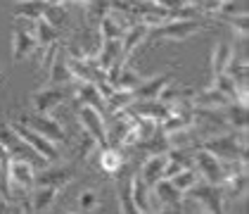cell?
<instances>
[{"label":"cell","instance_id":"1","mask_svg":"<svg viewBox=\"0 0 249 214\" xmlns=\"http://www.w3.org/2000/svg\"><path fill=\"white\" fill-rule=\"evenodd\" d=\"M197 148L207 150L221 162H247V134H237V131L216 134L199 140Z\"/></svg>","mask_w":249,"mask_h":214},{"label":"cell","instance_id":"2","mask_svg":"<svg viewBox=\"0 0 249 214\" xmlns=\"http://www.w3.org/2000/svg\"><path fill=\"white\" fill-rule=\"evenodd\" d=\"M202 29H204V24L197 19V17H195V19H166L150 29L145 43H157V40H176V43H183V40L192 39L195 34H199Z\"/></svg>","mask_w":249,"mask_h":214},{"label":"cell","instance_id":"3","mask_svg":"<svg viewBox=\"0 0 249 214\" xmlns=\"http://www.w3.org/2000/svg\"><path fill=\"white\" fill-rule=\"evenodd\" d=\"M0 145L5 148V153L12 157V159H24V162H29L34 169H45V167H48V162H45L43 157L36 155V153L10 129V124H0Z\"/></svg>","mask_w":249,"mask_h":214},{"label":"cell","instance_id":"4","mask_svg":"<svg viewBox=\"0 0 249 214\" xmlns=\"http://www.w3.org/2000/svg\"><path fill=\"white\" fill-rule=\"evenodd\" d=\"M10 129L17 134V136L36 153L38 157H43L45 162H57L59 159V145H55V143H50L48 138H43L40 134H36L34 129H29L26 124H21V121H10Z\"/></svg>","mask_w":249,"mask_h":214},{"label":"cell","instance_id":"5","mask_svg":"<svg viewBox=\"0 0 249 214\" xmlns=\"http://www.w3.org/2000/svg\"><path fill=\"white\" fill-rule=\"evenodd\" d=\"M17 121L26 124L29 129H34L36 134H40L43 138H48L50 143L55 145H62L67 140V131L64 126L59 124L57 119H53L50 115H38V112H29V115H21Z\"/></svg>","mask_w":249,"mask_h":214},{"label":"cell","instance_id":"6","mask_svg":"<svg viewBox=\"0 0 249 214\" xmlns=\"http://www.w3.org/2000/svg\"><path fill=\"white\" fill-rule=\"evenodd\" d=\"M188 195L199 205V210L204 214H226V197H223L221 186H211V183L199 181Z\"/></svg>","mask_w":249,"mask_h":214},{"label":"cell","instance_id":"7","mask_svg":"<svg viewBox=\"0 0 249 214\" xmlns=\"http://www.w3.org/2000/svg\"><path fill=\"white\" fill-rule=\"evenodd\" d=\"M192 167H195V172L199 174V178H202L204 183H211V186H223V181H226V174H223V162H221V159H216L213 155H209L207 150L197 148V150L192 153Z\"/></svg>","mask_w":249,"mask_h":214},{"label":"cell","instance_id":"8","mask_svg":"<svg viewBox=\"0 0 249 214\" xmlns=\"http://www.w3.org/2000/svg\"><path fill=\"white\" fill-rule=\"evenodd\" d=\"M38 50V43L34 36V21L17 19V26L12 31V62L31 58Z\"/></svg>","mask_w":249,"mask_h":214},{"label":"cell","instance_id":"9","mask_svg":"<svg viewBox=\"0 0 249 214\" xmlns=\"http://www.w3.org/2000/svg\"><path fill=\"white\" fill-rule=\"evenodd\" d=\"M78 124L83 126V134L93 138L100 150L109 148L107 145V119L93 107H78Z\"/></svg>","mask_w":249,"mask_h":214},{"label":"cell","instance_id":"10","mask_svg":"<svg viewBox=\"0 0 249 214\" xmlns=\"http://www.w3.org/2000/svg\"><path fill=\"white\" fill-rule=\"evenodd\" d=\"M64 100H69L67 86H45V88H40V91H36V93L31 96L34 112H38V115H50Z\"/></svg>","mask_w":249,"mask_h":214},{"label":"cell","instance_id":"11","mask_svg":"<svg viewBox=\"0 0 249 214\" xmlns=\"http://www.w3.org/2000/svg\"><path fill=\"white\" fill-rule=\"evenodd\" d=\"M76 178V167L69 164V167H55V169H38L34 176V188L43 186V188H64L67 183H71Z\"/></svg>","mask_w":249,"mask_h":214},{"label":"cell","instance_id":"12","mask_svg":"<svg viewBox=\"0 0 249 214\" xmlns=\"http://www.w3.org/2000/svg\"><path fill=\"white\" fill-rule=\"evenodd\" d=\"M173 81V77L166 74H157V77H147L138 88L133 91V102H150V100H159L161 91Z\"/></svg>","mask_w":249,"mask_h":214},{"label":"cell","instance_id":"13","mask_svg":"<svg viewBox=\"0 0 249 214\" xmlns=\"http://www.w3.org/2000/svg\"><path fill=\"white\" fill-rule=\"evenodd\" d=\"M93 64L107 77V72L114 67V64H126L121 58V40H102L100 48H97Z\"/></svg>","mask_w":249,"mask_h":214},{"label":"cell","instance_id":"14","mask_svg":"<svg viewBox=\"0 0 249 214\" xmlns=\"http://www.w3.org/2000/svg\"><path fill=\"white\" fill-rule=\"evenodd\" d=\"M150 191H152L154 210H176V207H180V200H183V195L173 188L169 178H161V181H157Z\"/></svg>","mask_w":249,"mask_h":214},{"label":"cell","instance_id":"15","mask_svg":"<svg viewBox=\"0 0 249 214\" xmlns=\"http://www.w3.org/2000/svg\"><path fill=\"white\" fill-rule=\"evenodd\" d=\"M128 26H131V24H128V19H126L124 15H119V12H109V15H105L102 19L97 21V34H100V40H121L124 31H126Z\"/></svg>","mask_w":249,"mask_h":214},{"label":"cell","instance_id":"16","mask_svg":"<svg viewBox=\"0 0 249 214\" xmlns=\"http://www.w3.org/2000/svg\"><path fill=\"white\" fill-rule=\"evenodd\" d=\"M71 83H74V97L78 100L81 107H93L100 115H107L105 100L95 88V83H86V81H71Z\"/></svg>","mask_w":249,"mask_h":214},{"label":"cell","instance_id":"17","mask_svg":"<svg viewBox=\"0 0 249 214\" xmlns=\"http://www.w3.org/2000/svg\"><path fill=\"white\" fill-rule=\"evenodd\" d=\"M128 115L133 117H145V119H152L157 124H161L164 119L171 115V107L161 100H150V102H133L131 107H126Z\"/></svg>","mask_w":249,"mask_h":214},{"label":"cell","instance_id":"18","mask_svg":"<svg viewBox=\"0 0 249 214\" xmlns=\"http://www.w3.org/2000/svg\"><path fill=\"white\" fill-rule=\"evenodd\" d=\"M147 34H150V26H145V24H131L124 31V36H121V58H124V62H128V58L147 40Z\"/></svg>","mask_w":249,"mask_h":214},{"label":"cell","instance_id":"19","mask_svg":"<svg viewBox=\"0 0 249 214\" xmlns=\"http://www.w3.org/2000/svg\"><path fill=\"white\" fill-rule=\"evenodd\" d=\"M226 74L230 77V81L237 86V93H240V102H247V96H249V62L245 58H232L226 69Z\"/></svg>","mask_w":249,"mask_h":214},{"label":"cell","instance_id":"20","mask_svg":"<svg viewBox=\"0 0 249 214\" xmlns=\"http://www.w3.org/2000/svg\"><path fill=\"white\" fill-rule=\"evenodd\" d=\"M164 169H166V153H164V155H150L142 162L138 176H140V181H142L147 188H152L157 181L164 178Z\"/></svg>","mask_w":249,"mask_h":214},{"label":"cell","instance_id":"21","mask_svg":"<svg viewBox=\"0 0 249 214\" xmlns=\"http://www.w3.org/2000/svg\"><path fill=\"white\" fill-rule=\"evenodd\" d=\"M221 115L230 131L247 134V102H228L226 107H221Z\"/></svg>","mask_w":249,"mask_h":214},{"label":"cell","instance_id":"22","mask_svg":"<svg viewBox=\"0 0 249 214\" xmlns=\"http://www.w3.org/2000/svg\"><path fill=\"white\" fill-rule=\"evenodd\" d=\"M34 176L36 169L24 159H10V186H17L24 191H34Z\"/></svg>","mask_w":249,"mask_h":214},{"label":"cell","instance_id":"23","mask_svg":"<svg viewBox=\"0 0 249 214\" xmlns=\"http://www.w3.org/2000/svg\"><path fill=\"white\" fill-rule=\"evenodd\" d=\"M48 78H50V86H69L74 81L71 74H69V67H67V48L59 45L57 55H55L50 69H48Z\"/></svg>","mask_w":249,"mask_h":214},{"label":"cell","instance_id":"24","mask_svg":"<svg viewBox=\"0 0 249 214\" xmlns=\"http://www.w3.org/2000/svg\"><path fill=\"white\" fill-rule=\"evenodd\" d=\"M57 188H43V186H36L34 191H31V212L34 214H48L53 207H55V202H57Z\"/></svg>","mask_w":249,"mask_h":214},{"label":"cell","instance_id":"25","mask_svg":"<svg viewBox=\"0 0 249 214\" xmlns=\"http://www.w3.org/2000/svg\"><path fill=\"white\" fill-rule=\"evenodd\" d=\"M131 197H133V205L138 207L140 214H150L154 212V202H152V191L140 181V176L135 174L131 178Z\"/></svg>","mask_w":249,"mask_h":214},{"label":"cell","instance_id":"26","mask_svg":"<svg viewBox=\"0 0 249 214\" xmlns=\"http://www.w3.org/2000/svg\"><path fill=\"white\" fill-rule=\"evenodd\" d=\"M192 167V153H188L185 148H171L166 153V169H164V178H171L183 169Z\"/></svg>","mask_w":249,"mask_h":214},{"label":"cell","instance_id":"27","mask_svg":"<svg viewBox=\"0 0 249 214\" xmlns=\"http://www.w3.org/2000/svg\"><path fill=\"white\" fill-rule=\"evenodd\" d=\"M247 188H249V176H247V169L245 172H240V174L230 176L223 181V186H221V191H223V197L226 200H245L247 197Z\"/></svg>","mask_w":249,"mask_h":214},{"label":"cell","instance_id":"28","mask_svg":"<svg viewBox=\"0 0 249 214\" xmlns=\"http://www.w3.org/2000/svg\"><path fill=\"white\" fill-rule=\"evenodd\" d=\"M232 58H235V48L230 43H226V40L216 43L213 45V53H211V72H213V77L226 74V69H228Z\"/></svg>","mask_w":249,"mask_h":214},{"label":"cell","instance_id":"29","mask_svg":"<svg viewBox=\"0 0 249 214\" xmlns=\"http://www.w3.org/2000/svg\"><path fill=\"white\" fill-rule=\"evenodd\" d=\"M195 96H197V91H195L192 86H178L176 81H171V83L161 91L159 100H161V102H192Z\"/></svg>","mask_w":249,"mask_h":214},{"label":"cell","instance_id":"30","mask_svg":"<svg viewBox=\"0 0 249 214\" xmlns=\"http://www.w3.org/2000/svg\"><path fill=\"white\" fill-rule=\"evenodd\" d=\"M45 5H48L45 0H24V2H17L15 17L26 21H40L43 19V12H45Z\"/></svg>","mask_w":249,"mask_h":214},{"label":"cell","instance_id":"31","mask_svg":"<svg viewBox=\"0 0 249 214\" xmlns=\"http://www.w3.org/2000/svg\"><path fill=\"white\" fill-rule=\"evenodd\" d=\"M100 157V169L107 172V174H119V169L124 167V153L116 150V148H105V150H97Z\"/></svg>","mask_w":249,"mask_h":214},{"label":"cell","instance_id":"32","mask_svg":"<svg viewBox=\"0 0 249 214\" xmlns=\"http://www.w3.org/2000/svg\"><path fill=\"white\" fill-rule=\"evenodd\" d=\"M34 36H36V43H38V50H45V48H50L53 43H57L59 36H62V31L40 19V21H34Z\"/></svg>","mask_w":249,"mask_h":214},{"label":"cell","instance_id":"33","mask_svg":"<svg viewBox=\"0 0 249 214\" xmlns=\"http://www.w3.org/2000/svg\"><path fill=\"white\" fill-rule=\"evenodd\" d=\"M169 181H171V186L180 195H188L199 183V174L195 172V167H190V169H183V172H178L176 176H171Z\"/></svg>","mask_w":249,"mask_h":214},{"label":"cell","instance_id":"34","mask_svg":"<svg viewBox=\"0 0 249 214\" xmlns=\"http://www.w3.org/2000/svg\"><path fill=\"white\" fill-rule=\"evenodd\" d=\"M211 88H216L221 96L226 97L228 102H240V93H237V86L230 81L228 74H218V77H213V83H211Z\"/></svg>","mask_w":249,"mask_h":214},{"label":"cell","instance_id":"35","mask_svg":"<svg viewBox=\"0 0 249 214\" xmlns=\"http://www.w3.org/2000/svg\"><path fill=\"white\" fill-rule=\"evenodd\" d=\"M133 105V93H126V91H114L112 96L105 100V107H107V115H116V112H124L126 107Z\"/></svg>","mask_w":249,"mask_h":214},{"label":"cell","instance_id":"36","mask_svg":"<svg viewBox=\"0 0 249 214\" xmlns=\"http://www.w3.org/2000/svg\"><path fill=\"white\" fill-rule=\"evenodd\" d=\"M116 195H119V212L121 214H140L131 197V181L116 183Z\"/></svg>","mask_w":249,"mask_h":214},{"label":"cell","instance_id":"37","mask_svg":"<svg viewBox=\"0 0 249 214\" xmlns=\"http://www.w3.org/2000/svg\"><path fill=\"white\" fill-rule=\"evenodd\" d=\"M69 17V12H67V7L64 5H45V12H43V21L45 24H50V26H55V29H62V24L67 21Z\"/></svg>","mask_w":249,"mask_h":214},{"label":"cell","instance_id":"38","mask_svg":"<svg viewBox=\"0 0 249 214\" xmlns=\"http://www.w3.org/2000/svg\"><path fill=\"white\" fill-rule=\"evenodd\" d=\"M97 205H100V193L95 188H86V191L78 193V210H81V214H93L97 210Z\"/></svg>","mask_w":249,"mask_h":214},{"label":"cell","instance_id":"39","mask_svg":"<svg viewBox=\"0 0 249 214\" xmlns=\"http://www.w3.org/2000/svg\"><path fill=\"white\" fill-rule=\"evenodd\" d=\"M86 12H88V17H90V19L100 21L105 15H109V12H112V0H90V2H88V7H86Z\"/></svg>","mask_w":249,"mask_h":214},{"label":"cell","instance_id":"40","mask_svg":"<svg viewBox=\"0 0 249 214\" xmlns=\"http://www.w3.org/2000/svg\"><path fill=\"white\" fill-rule=\"evenodd\" d=\"M230 26H232V31H235V36H240V40H247V34H249V17L247 15H240V17H228Z\"/></svg>","mask_w":249,"mask_h":214},{"label":"cell","instance_id":"41","mask_svg":"<svg viewBox=\"0 0 249 214\" xmlns=\"http://www.w3.org/2000/svg\"><path fill=\"white\" fill-rule=\"evenodd\" d=\"M100 148H97V143L93 138L88 136V134H83L81 136V143H78V157H90L93 153H97Z\"/></svg>","mask_w":249,"mask_h":214},{"label":"cell","instance_id":"42","mask_svg":"<svg viewBox=\"0 0 249 214\" xmlns=\"http://www.w3.org/2000/svg\"><path fill=\"white\" fill-rule=\"evenodd\" d=\"M223 5H226V0H199L195 7L199 12H207V15H218Z\"/></svg>","mask_w":249,"mask_h":214},{"label":"cell","instance_id":"43","mask_svg":"<svg viewBox=\"0 0 249 214\" xmlns=\"http://www.w3.org/2000/svg\"><path fill=\"white\" fill-rule=\"evenodd\" d=\"M17 212H19V207H12L10 200L0 197V214H17Z\"/></svg>","mask_w":249,"mask_h":214},{"label":"cell","instance_id":"44","mask_svg":"<svg viewBox=\"0 0 249 214\" xmlns=\"http://www.w3.org/2000/svg\"><path fill=\"white\" fill-rule=\"evenodd\" d=\"M67 2H69V5H78V7H83V10H86L90 0H67Z\"/></svg>","mask_w":249,"mask_h":214},{"label":"cell","instance_id":"45","mask_svg":"<svg viewBox=\"0 0 249 214\" xmlns=\"http://www.w3.org/2000/svg\"><path fill=\"white\" fill-rule=\"evenodd\" d=\"M17 214H34V212H31L29 202H21V205H19V212H17Z\"/></svg>","mask_w":249,"mask_h":214},{"label":"cell","instance_id":"46","mask_svg":"<svg viewBox=\"0 0 249 214\" xmlns=\"http://www.w3.org/2000/svg\"><path fill=\"white\" fill-rule=\"evenodd\" d=\"M45 2H50V5H67V0H45Z\"/></svg>","mask_w":249,"mask_h":214},{"label":"cell","instance_id":"47","mask_svg":"<svg viewBox=\"0 0 249 214\" xmlns=\"http://www.w3.org/2000/svg\"><path fill=\"white\" fill-rule=\"evenodd\" d=\"M150 214H173L171 210H154V212H150Z\"/></svg>","mask_w":249,"mask_h":214},{"label":"cell","instance_id":"48","mask_svg":"<svg viewBox=\"0 0 249 214\" xmlns=\"http://www.w3.org/2000/svg\"><path fill=\"white\" fill-rule=\"evenodd\" d=\"M185 2H188V5H190V7H195V5H197V2H199V0H185Z\"/></svg>","mask_w":249,"mask_h":214},{"label":"cell","instance_id":"49","mask_svg":"<svg viewBox=\"0 0 249 214\" xmlns=\"http://www.w3.org/2000/svg\"><path fill=\"white\" fill-rule=\"evenodd\" d=\"M17 2H24V0H17Z\"/></svg>","mask_w":249,"mask_h":214},{"label":"cell","instance_id":"50","mask_svg":"<svg viewBox=\"0 0 249 214\" xmlns=\"http://www.w3.org/2000/svg\"><path fill=\"white\" fill-rule=\"evenodd\" d=\"M64 214H69V212H64Z\"/></svg>","mask_w":249,"mask_h":214}]
</instances>
